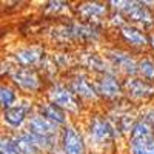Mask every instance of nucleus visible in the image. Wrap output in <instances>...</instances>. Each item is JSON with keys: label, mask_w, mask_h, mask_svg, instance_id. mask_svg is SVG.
Segmentation results:
<instances>
[{"label": "nucleus", "mask_w": 154, "mask_h": 154, "mask_svg": "<svg viewBox=\"0 0 154 154\" xmlns=\"http://www.w3.org/2000/svg\"><path fill=\"white\" fill-rule=\"evenodd\" d=\"M111 11L120 12L128 23L145 29L154 31V6H148L149 2L142 0H109Z\"/></svg>", "instance_id": "nucleus-1"}, {"label": "nucleus", "mask_w": 154, "mask_h": 154, "mask_svg": "<svg viewBox=\"0 0 154 154\" xmlns=\"http://www.w3.org/2000/svg\"><path fill=\"white\" fill-rule=\"evenodd\" d=\"M8 79H9V83L23 96L40 94L43 89H46L45 77L42 75L38 68L12 66Z\"/></svg>", "instance_id": "nucleus-2"}, {"label": "nucleus", "mask_w": 154, "mask_h": 154, "mask_svg": "<svg viewBox=\"0 0 154 154\" xmlns=\"http://www.w3.org/2000/svg\"><path fill=\"white\" fill-rule=\"evenodd\" d=\"M45 100L57 105L69 116L80 114L83 111V102L74 94V91L63 82H51L45 89Z\"/></svg>", "instance_id": "nucleus-3"}, {"label": "nucleus", "mask_w": 154, "mask_h": 154, "mask_svg": "<svg viewBox=\"0 0 154 154\" xmlns=\"http://www.w3.org/2000/svg\"><path fill=\"white\" fill-rule=\"evenodd\" d=\"M86 137L94 146L106 148L117 137V130L105 114H91L86 122Z\"/></svg>", "instance_id": "nucleus-4"}, {"label": "nucleus", "mask_w": 154, "mask_h": 154, "mask_svg": "<svg viewBox=\"0 0 154 154\" xmlns=\"http://www.w3.org/2000/svg\"><path fill=\"white\" fill-rule=\"evenodd\" d=\"M105 59L111 65V68L119 75L125 77H136L137 75V65L139 59L131 49L125 46H109L105 49Z\"/></svg>", "instance_id": "nucleus-5"}, {"label": "nucleus", "mask_w": 154, "mask_h": 154, "mask_svg": "<svg viewBox=\"0 0 154 154\" xmlns=\"http://www.w3.org/2000/svg\"><path fill=\"white\" fill-rule=\"evenodd\" d=\"M94 85H96V91H97L100 100L111 102L112 103V102H120L122 99H125L123 80L114 69L96 75Z\"/></svg>", "instance_id": "nucleus-6"}, {"label": "nucleus", "mask_w": 154, "mask_h": 154, "mask_svg": "<svg viewBox=\"0 0 154 154\" xmlns=\"http://www.w3.org/2000/svg\"><path fill=\"white\" fill-rule=\"evenodd\" d=\"M35 112V105L29 99L19 100V103L9 109L2 111V122L8 128V133H19L26 128L29 116Z\"/></svg>", "instance_id": "nucleus-7"}, {"label": "nucleus", "mask_w": 154, "mask_h": 154, "mask_svg": "<svg viewBox=\"0 0 154 154\" xmlns=\"http://www.w3.org/2000/svg\"><path fill=\"white\" fill-rule=\"evenodd\" d=\"M75 19L83 23L102 25L108 22L111 16V6L108 2H79L72 6Z\"/></svg>", "instance_id": "nucleus-8"}, {"label": "nucleus", "mask_w": 154, "mask_h": 154, "mask_svg": "<svg viewBox=\"0 0 154 154\" xmlns=\"http://www.w3.org/2000/svg\"><path fill=\"white\" fill-rule=\"evenodd\" d=\"M119 40L125 45V48L131 49L133 53H143L149 48V32L136 26V25L126 23L117 31Z\"/></svg>", "instance_id": "nucleus-9"}, {"label": "nucleus", "mask_w": 154, "mask_h": 154, "mask_svg": "<svg viewBox=\"0 0 154 154\" xmlns=\"http://www.w3.org/2000/svg\"><path fill=\"white\" fill-rule=\"evenodd\" d=\"M45 49L40 45H25L17 48L11 54V62L14 66L38 68L45 63Z\"/></svg>", "instance_id": "nucleus-10"}, {"label": "nucleus", "mask_w": 154, "mask_h": 154, "mask_svg": "<svg viewBox=\"0 0 154 154\" xmlns=\"http://www.w3.org/2000/svg\"><path fill=\"white\" fill-rule=\"evenodd\" d=\"M123 91L125 97L130 102L143 103L154 99V83L146 82L140 77H125L123 79Z\"/></svg>", "instance_id": "nucleus-11"}, {"label": "nucleus", "mask_w": 154, "mask_h": 154, "mask_svg": "<svg viewBox=\"0 0 154 154\" xmlns=\"http://www.w3.org/2000/svg\"><path fill=\"white\" fill-rule=\"evenodd\" d=\"M68 86L74 91V94L79 97L83 103H93V102H99V94L96 91L94 80L88 77L86 72L83 71H75L69 75L68 79Z\"/></svg>", "instance_id": "nucleus-12"}, {"label": "nucleus", "mask_w": 154, "mask_h": 154, "mask_svg": "<svg viewBox=\"0 0 154 154\" xmlns=\"http://www.w3.org/2000/svg\"><path fill=\"white\" fill-rule=\"evenodd\" d=\"M60 151L62 154H86V140L72 123L63 126L60 131Z\"/></svg>", "instance_id": "nucleus-13"}, {"label": "nucleus", "mask_w": 154, "mask_h": 154, "mask_svg": "<svg viewBox=\"0 0 154 154\" xmlns=\"http://www.w3.org/2000/svg\"><path fill=\"white\" fill-rule=\"evenodd\" d=\"M35 111L38 114H42L43 117L48 119L49 122H53L54 125H57L59 128H63V126H66L69 123V120H68L69 114L65 112L62 108H59L57 105L48 102V100H43V102H40V103H37L35 105Z\"/></svg>", "instance_id": "nucleus-14"}, {"label": "nucleus", "mask_w": 154, "mask_h": 154, "mask_svg": "<svg viewBox=\"0 0 154 154\" xmlns=\"http://www.w3.org/2000/svg\"><path fill=\"white\" fill-rule=\"evenodd\" d=\"M11 134L14 137L22 154H45L40 140H38L31 131H28L26 128L19 131V133H11Z\"/></svg>", "instance_id": "nucleus-15"}, {"label": "nucleus", "mask_w": 154, "mask_h": 154, "mask_svg": "<svg viewBox=\"0 0 154 154\" xmlns=\"http://www.w3.org/2000/svg\"><path fill=\"white\" fill-rule=\"evenodd\" d=\"M80 65L83 68H86L88 71H93L96 75L102 74V72H106V71H111V65L108 63L106 59H103L102 56L96 54V53H89V54H83L80 56Z\"/></svg>", "instance_id": "nucleus-16"}, {"label": "nucleus", "mask_w": 154, "mask_h": 154, "mask_svg": "<svg viewBox=\"0 0 154 154\" xmlns=\"http://www.w3.org/2000/svg\"><path fill=\"white\" fill-rule=\"evenodd\" d=\"M128 149L130 154H154V133L143 137L130 139Z\"/></svg>", "instance_id": "nucleus-17"}, {"label": "nucleus", "mask_w": 154, "mask_h": 154, "mask_svg": "<svg viewBox=\"0 0 154 154\" xmlns=\"http://www.w3.org/2000/svg\"><path fill=\"white\" fill-rule=\"evenodd\" d=\"M19 103V91L12 86L9 82L0 85V105H2V111L9 109L14 105Z\"/></svg>", "instance_id": "nucleus-18"}, {"label": "nucleus", "mask_w": 154, "mask_h": 154, "mask_svg": "<svg viewBox=\"0 0 154 154\" xmlns=\"http://www.w3.org/2000/svg\"><path fill=\"white\" fill-rule=\"evenodd\" d=\"M137 77L154 83V56L152 54H143L142 57H139Z\"/></svg>", "instance_id": "nucleus-19"}, {"label": "nucleus", "mask_w": 154, "mask_h": 154, "mask_svg": "<svg viewBox=\"0 0 154 154\" xmlns=\"http://www.w3.org/2000/svg\"><path fill=\"white\" fill-rule=\"evenodd\" d=\"M71 9L72 11V6L68 3V2H60V0H53V2H46L43 5V12L49 17H59L62 16L65 11Z\"/></svg>", "instance_id": "nucleus-20"}, {"label": "nucleus", "mask_w": 154, "mask_h": 154, "mask_svg": "<svg viewBox=\"0 0 154 154\" xmlns=\"http://www.w3.org/2000/svg\"><path fill=\"white\" fill-rule=\"evenodd\" d=\"M0 154H22L11 133H3L0 139Z\"/></svg>", "instance_id": "nucleus-21"}, {"label": "nucleus", "mask_w": 154, "mask_h": 154, "mask_svg": "<svg viewBox=\"0 0 154 154\" xmlns=\"http://www.w3.org/2000/svg\"><path fill=\"white\" fill-rule=\"evenodd\" d=\"M142 119H143L145 122H148V123H149V126L154 130V105H152V106H149V108L142 114Z\"/></svg>", "instance_id": "nucleus-22"}, {"label": "nucleus", "mask_w": 154, "mask_h": 154, "mask_svg": "<svg viewBox=\"0 0 154 154\" xmlns=\"http://www.w3.org/2000/svg\"><path fill=\"white\" fill-rule=\"evenodd\" d=\"M149 49L154 53V31L149 32Z\"/></svg>", "instance_id": "nucleus-23"}]
</instances>
